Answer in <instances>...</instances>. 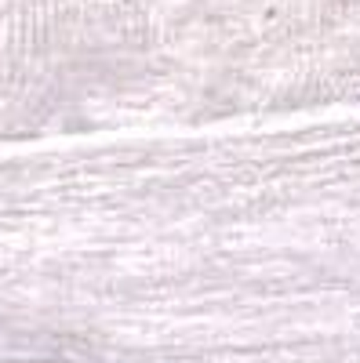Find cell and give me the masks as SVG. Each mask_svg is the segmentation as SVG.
I'll return each mask as SVG.
<instances>
[]
</instances>
